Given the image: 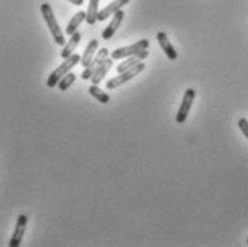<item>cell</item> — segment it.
<instances>
[{
	"label": "cell",
	"instance_id": "cell-21",
	"mask_svg": "<svg viewBox=\"0 0 248 247\" xmlns=\"http://www.w3.org/2000/svg\"><path fill=\"white\" fill-rule=\"evenodd\" d=\"M247 245H248V240H247Z\"/></svg>",
	"mask_w": 248,
	"mask_h": 247
},
{
	"label": "cell",
	"instance_id": "cell-9",
	"mask_svg": "<svg viewBox=\"0 0 248 247\" xmlns=\"http://www.w3.org/2000/svg\"><path fill=\"white\" fill-rule=\"evenodd\" d=\"M156 40H158V43H159L161 49L164 50V53L167 55V58H168L170 61H177V58H178L177 50L174 49V46H172V43L170 42V39H168L167 33L159 32V33L156 35Z\"/></svg>",
	"mask_w": 248,
	"mask_h": 247
},
{
	"label": "cell",
	"instance_id": "cell-14",
	"mask_svg": "<svg viewBox=\"0 0 248 247\" xmlns=\"http://www.w3.org/2000/svg\"><path fill=\"white\" fill-rule=\"evenodd\" d=\"M112 65H113V61H110V59H107L102 65H101V68L98 69V71L95 72L93 75H92V83L93 85H98V83H101L102 81H104V78L107 76V73L110 71V68H112Z\"/></svg>",
	"mask_w": 248,
	"mask_h": 247
},
{
	"label": "cell",
	"instance_id": "cell-15",
	"mask_svg": "<svg viewBox=\"0 0 248 247\" xmlns=\"http://www.w3.org/2000/svg\"><path fill=\"white\" fill-rule=\"evenodd\" d=\"M98 12H99V0H89L88 12H86V22L89 26L95 25L98 22Z\"/></svg>",
	"mask_w": 248,
	"mask_h": 247
},
{
	"label": "cell",
	"instance_id": "cell-20",
	"mask_svg": "<svg viewBox=\"0 0 248 247\" xmlns=\"http://www.w3.org/2000/svg\"><path fill=\"white\" fill-rule=\"evenodd\" d=\"M72 4H76V6H82L83 4V0H69Z\"/></svg>",
	"mask_w": 248,
	"mask_h": 247
},
{
	"label": "cell",
	"instance_id": "cell-1",
	"mask_svg": "<svg viewBox=\"0 0 248 247\" xmlns=\"http://www.w3.org/2000/svg\"><path fill=\"white\" fill-rule=\"evenodd\" d=\"M40 12H42V16H43V19H45V22H46L50 33L53 36L55 42L59 46H63L65 45V35H63V32H62V29H61V26H59L55 15H53V10H52L50 4L49 3H43L40 6Z\"/></svg>",
	"mask_w": 248,
	"mask_h": 247
},
{
	"label": "cell",
	"instance_id": "cell-6",
	"mask_svg": "<svg viewBox=\"0 0 248 247\" xmlns=\"http://www.w3.org/2000/svg\"><path fill=\"white\" fill-rule=\"evenodd\" d=\"M195 91L194 89H186L185 91V94H184V98H182V102H181V106H179V109H178L177 112V122L178 124H182V122H185V119L188 118V114H189V111H191V106L194 104V99H195Z\"/></svg>",
	"mask_w": 248,
	"mask_h": 247
},
{
	"label": "cell",
	"instance_id": "cell-10",
	"mask_svg": "<svg viewBox=\"0 0 248 247\" xmlns=\"http://www.w3.org/2000/svg\"><path fill=\"white\" fill-rule=\"evenodd\" d=\"M131 0H115V1H112L110 4H108L107 7H104L102 10H99L98 12V20L99 22H104V20H107L108 17L110 16V15H113V13H116L118 10H121L125 4H128Z\"/></svg>",
	"mask_w": 248,
	"mask_h": 247
},
{
	"label": "cell",
	"instance_id": "cell-13",
	"mask_svg": "<svg viewBox=\"0 0 248 247\" xmlns=\"http://www.w3.org/2000/svg\"><path fill=\"white\" fill-rule=\"evenodd\" d=\"M80 39H82V36H80L79 32H75L73 35H71V39L63 45V49H62V52H61V56H62L63 59H66L68 56H71L72 53L75 52V49L78 48Z\"/></svg>",
	"mask_w": 248,
	"mask_h": 247
},
{
	"label": "cell",
	"instance_id": "cell-4",
	"mask_svg": "<svg viewBox=\"0 0 248 247\" xmlns=\"http://www.w3.org/2000/svg\"><path fill=\"white\" fill-rule=\"evenodd\" d=\"M148 48H149V40L148 39H141L134 45H129V46H125V48H118V49L112 50L110 58L115 59V61L116 59H125V58H128V56H131L134 53H138V52H141L143 49H148Z\"/></svg>",
	"mask_w": 248,
	"mask_h": 247
},
{
	"label": "cell",
	"instance_id": "cell-3",
	"mask_svg": "<svg viewBox=\"0 0 248 247\" xmlns=\"http://www.w3.org/2000/svg\"><path fill=\"white\" fill-rule=\"evenodd\" d=\"M143 69H145V64H143V62H140V64H138V65H135L134 68H131V69H128V71L122 72V73H119L118 76H115V78L109 79V81L107 82V89L112 91V89H115V88L121 86L122 83H125V82L131 81L132 78H135V76H137L138 73H141Z\"/></svg>",
	"mask_w": 248,
	"mask_h": 247
},
{
	"label": "cell",
	"instance_id": "cell-11",
	"mask_svg": "<svg viewBox=\"0 0 248 247\" xmlns=\"http://www.w3.org/2000/svg\"><path fill=\"white\" fill-rule=\"evenodd\" d=\"M124 16H125V13H124L122 10H118L116 13H113V17H112L110 23L108 25L107 28H105V31L102 32V37H104L105 40H109V39L113 36V33L118 31L119 25H121L122 20H124Z\"/></svg>",
	"mask_w": 248,
	"mask_h": 247
},
{
	"label": "cell",
	"instance_id": "cell-16",
	"mask_svg": "<svg viewBox=\"0 0 248 247\" xmlns=\"http://www.w3.org/2000/svg\"><path fill=\"white\" fill-rule=\"evenodd\" d=\"M85 19H86V12H82V10H80V12H78V13L72 17L71 22L68 23V28H66V31H65V32H66V35H69V36L73 35V33L76 32V29L80 26V23H82Z\"/></svg>",
	"mask_w": 248,
	"mask_h": 247
},
{
	"label": "cell",
	"instance_id": "cell-2",
	"mask_svg": "<svg viewBox=\"0 0 248 247\" xmlns=\"http://www.w3.org/2000/svg\"><path fill=\"white\" fill-rule=\"evenodd\" d=\"M78 64H80V55H78V53H72L71 56H68L55 71L52 72L50 75H49V78H47V82H46V85L49 86V88H53V86H56L58 85V82L68 73V72L73 69Z\"/></svg>",
	"mask_w": 248,
	"mask_h": 247
},
{
	"label": "cell",
	"instance_id": "cell-17",
	"mask_svg": "<svg viewBox=\"0 0 248 247\" xmlns=\"http://www.w3.org/2000/svg\"><path fill=\"white\" fill-rule=\"evenodd\" d=\"M89 94H91L96 101H99L101 104H108L109 99H110L107 92H104L98 85H91V86H89Z\"/></svg>",
	"mask_w": 248,
	"mask_h": 247
},
{
	"label": "cell",
	"instance_id": "cell-8",
	"mask_svg": "<svg viewBox=\"0 0 248 247\" xmlns=\"http://www.w3.org/2000/svg\"><path fill=\"white\" fill-rule=\"evenodd\" d=\"M146 58H148V49H143V50L138 52V53H134V55L128 56L125 61H122V64H119V65L116 66V72L122 73V72L128 71V69L134 68L135 65H138L140 62L145 61Z\"/></svg>",
	"mask_w": 248,
	"mask_h": 247
},
{
	"label": "cell",
	"instance_id": "cell-7",
	"mask_svg": "<svg viewBox=\"0 0 248 247\" xmlns=\"http://www.w3.org/2000/svg\"><path fill=\"white\" fill-rule=\"evenodd\" d=\"M26 226H28V217L25 214H20L17 217V221H16V227H15V233L9 242V246L10 247H19L22 243V239H23V234L26 231Z\"/></svg>",
	"mask_w": 248,
	"mask_h": 247
},
{
	"label": "cell",
	"instance_id": "cell-12",
	"mask_svg": "<svg viewBox=\"0 0 248 247\" xmlns=\"http://www.w3.org/2000/svg\"><path fill=\"white\" fill-rule=\"evenodd\" d=\"M98 49H99L98 40H96V39H92V40L88 43V46H86L83 55L80 56V65H82L83 68H86V66L92 62V59H93V56H95V53H96Z\"/></svg>",
	"mask_w": 248,
	"mask_h": 247
},
{
	"label": "cell",
	"instance_id": "cell-19",
	"mask_svg": "<svg viewBox=\"0 0 248 247\" xmlns=\"http://www.w3.org/2000/svg\"><path fill=\"white\" fill-rule=\"evenodd\" d=\"M238 127H240V130H241V132L244 134V137L248 140V121L246 118H241L240 121H238Z\"/></svg>",
	"mask_w": 248,
	"mask_h": 247
},
{
	"label": "cell",
	"instance_id": "cell-5",
	"mask_svg": "<svg viewBox=\"0 0 248 247\" xmlns=\"http://www.w3.org/2000/svg\"><path fill=\"white\" fill-rule=\"evenodd\" d=\"M108 56H109V50H108L107 48H101V49H98L96 56H95V58L92 59V62L85 68V71L82 72V79H85V81H86V79H91V78H92V75L98 71V69L101 68V65L107 61Z\"/></svg>",
	"mask_w": 248,
	"mask_h": 247
},
{
	"label": "cell",
	"instance_id": "cell-18",
	"mask_svg": "<svg viewBox=\"0 0 248 247\" xmlns=\"http://www.w3.org/2000/svg\"><path fill=\"white\" fill-rule=\"evenodd\" d=\"M75 81H76V75H75L73 72H68V73L58 82V86H59L61 91H66V89L71 88V85Z\"/></svg>",
	"mask_w": 248,
	"mask_h": 247
}]
</instances>
